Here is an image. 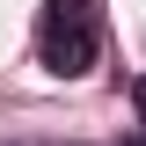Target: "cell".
I'll use <instances>...</instances> for the list:
<instances>
[{"instance_id":"obj_3","label":"cell","mask_w":146,"mask_h":146,"mask_svg":"<svg viewBox=\"0 0 146 146\" xmlns=\"http://www.w3.org/2000/svg\"><path fill=\"white\" fill-rule=\"evenodd\" d=\"M124 146H146V139H124Z\"/></svg>"},{"instance_id":"obj_2","label":"cell","mask_w":146,"mask_h":146,"mask_svg":"<svg viewBox=\"0 0 146 146\" xmlns=\"http://www.w3.org/2000/svg\"><path fill=\"white\" fill-rule=\"evenodd\" d=\"M139 117H146V80H139Z\"/></svg>"},{"instance_id":"obj_1","label":"cell","mask_w":146,"mask_h":146,"mask_svg":"<svg viewBox=\"0 0 146 146\" xmlns=\"http://www.w3.org/2000/svg\"><path fill=\"white\" fill-rule=\"evenodd\" d=\"M102 51V29H95V0H44L36 15V58L58 73V80H80Z\"/></svg>"}]
</instances>
